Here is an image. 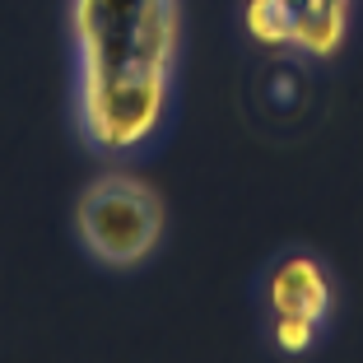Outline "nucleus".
I'll return each instance as SVG.
<instances>
[{"label":"nucleus","instance_id":"nucleus-4","mask_svg":"<svg viewBox=\"0 0 363 363\" xmlns=\"http://www.w3.org/2000/svg\"><path fill=\"white\" fill-rule=\"evenodd\" d=\"M359 0H242V38L266 56L326 65L345 52Z\"/></svg>","mask_w":363,"mask_h":363},{"label":"nucleus","instance_id":"nucleus-2","mask_svg":"<svg viewBox=\"0 0 363 363\" xmlns=\"http://www.w3.org/2000/svg\"><path fill=\"white\" fill-rule=\"evenodd\" d=\"M70 228L94 266L140 270L168 233V210H163V196L135 172H103L84 182V191L75 196Z\"/></svg>","mask_w":363,"mask_h":363},{"label":"nucleus","instance_id":"nucleus-1","mask_svg":"<svg viewBox=\"0 0 363 363\" xmlns=\"http://www.w3.org/2000/svg\"><path fill=\"white\" fill-rule=\"evenodd\" d=\"M182 38V0H65L70 126L89 154L130 163L168 135Z\"/></svg>","mask_w":363,"mask_h":363},{"label":"nucleus","instance_id":"nucleus-3","mask_svg":"<svg viewBox=\"0 0 363 363\" xmlns=\"http://www.w3.org/2000/svg\"><path fill=\"white\" fill-rule=\"evenodd\" d=\"M257 312L270 350L284 359L312 354L335 321V275L308 247H284L257 279Z\"/></svg>","mask_w":363,"mask_h":363}]
</instances>
